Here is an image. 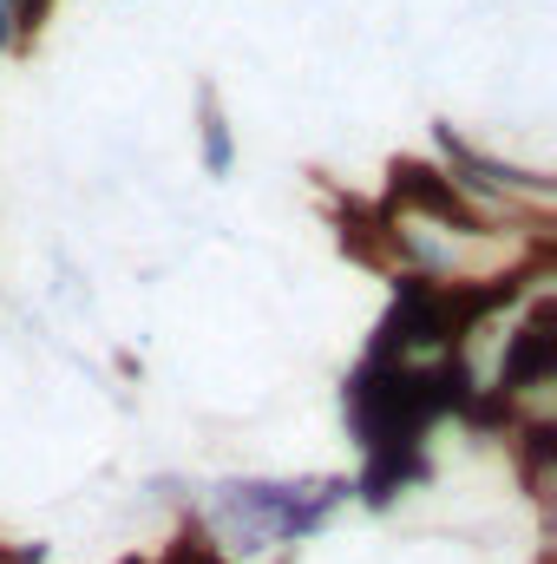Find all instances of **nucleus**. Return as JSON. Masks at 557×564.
Here are the masks:
<instances>
[{
  "mask_svg": "<svg viewBox=\"0 0 557 564\" xmlns=\"http://www.w3.org/2000/svg\"><path fill=\"white\" fill-rule=\"evenodd\" d=\"M472 368L466 355L439 361V368H407V361H361L341 388L348 426L361 440V453H419L426 426L459 414L472 401Z\"/></svg>",
  "mask_w": 557,
  "mask_h": 564,
  "instance_id": "1",
  "label": "nucleus"
},
{
  "mask_svg": "<svg viewBox=\"0 0 557 564\" xmlns=\"http://www.w3.org/2000/svg\"><path fill=\"white\" fill-rule=\"evenodd\" d=\"M354 486L348 479H315V486H282V479H223L217 486V512L237 525V545L243 558L288 545V539H308L321 532V519L348 499Z\"/></svg>",
  "mask_w": 557,
  "mask_h": 564,
  "instance_id": "2",
  "label": "nucleus"
},
{
  "mask_svg": "<svg viewBox=\"0 0 557 564\" xmlns=\"http://www.w3.org/2000/svg\"><path fill=\"white\" fill-rule=\"evenodd\" d=\"M387 204L407 210V217H433V224H446V230H472V237H485V217L466 204V191H459L452 177H439L433 164H419V158H401V164H394Z\"/></svg>",
  "mask_w": 557,
  "mask_h": 564,
  "instance_id": "3",
  "label": "nucleus"
},
{
  "mask_svg": "<svg viewBox=\"0 0 557 564\" xmlns=\"http://www.w3.org/2000/svg\"><path fill=\"white\" fill-rule=\"evenodd\" d=\"M557 375V308L551 302H538L532 315H525V328L505 341V361H499V394L512 401V394H532V388H545Z\"/></svg>",
  "mask_w": 557,
  "mask_h": 564,
  "instance_id": "4",
  "label": "nucleus"
},
{
  "mask_svg": "<svg viewBox=\"0 0 557 564\" xmlns=\"http://www.w3.org/2000/svg\"><path fill=\"white\" fill-rule=\"evenodd\" d=\"M335 230H341V250L381 276H407V230L387 217V210H368V204H341L335 210Z\"/></svg>",
  "mask_w": 557,
  "mask_h": 564,
  "instance_id": "5",
  "label": "nucleus"
},
{
  "mask_svg": "<svg viewBox=\"0 0 557 564\" xmlns=\"http://www.w3.org/2000/svg\"><path fill=\"white\" fill-rule=\"evenodd\" d=\"M426 479V453H368V466H361V479H354V492L368 499V506H394L407 486Z\"/></svg>",
  "mask_w": 557,
  "mask_h": 564,
  "instance_id": "6",
  "label": "nucleus"
},
{
  "mask_svg": "<svg viewBox=\"0 0 557 564\" xmlns=\"http://www.w3.org/2000/svg\"><path fill=\"white\" fill-rule=\"evenodd\" d=\"M439 151H446V164H452V171H466V184H485V191H545V177L479 158L466 139H452V126H439Z\"/></svg>",
  "mask_w": 557,
  "mask_h": 564,
  "instance_id": "7",
  "label": "nucleus"
},
{
  "mask_svg": "<svg viewBox=\"0 0 557 564\" xmlns=\"http://www.w3.org/2000/svg\"><path fill=\"white\" fill-rule=\"evenodd\" d=\"M204 171L210 177H223L230 171V126H223V112H217V93L204 86Z\"/></svg>",
  "mask_w": 557,
  "mask_h": 564,
  "instance_id": "8",
  "label": "nucleus"
},
{
  "mask_svg": "<svg viewBox=\"0 0 557 564\" xmlns=\"http://www.w3.org/2000/svg\"><path fill=\"white\" fill-rule=\"evenodd\" d=\"M459 421L472 426V433H505V426H512V401H505L499 388H479V394L459 408Z\"/></svg>",
  "mask_w": 557,
  "mask_h": 564,
  "instance_id": "9",
  "label": "nucleus"
},
{
  "mask_svg": "<svg viewBox=\"0 0 557 564\" xmlns=\"http://www.w3.org/2000/svg\"><path fill=\"white\" fill-rule=\"evenodd\" d=\"M557 466V426L551 421H532L525 426V479L545 486V473Z\"/></svg>",
  "mask_w": 557,
  "mask_h": 564,
  "instance_id": "10",
  "label": "nucleus"
},
{
  "mask_svg": "<svg viewBox=\"0 0 557 564\" xmlns=\"http://www.w3.org/2000/svg\"><path fill=\"white\" fill-rule=\"evenodd\" d=\"M164 564H230V558H223V552H217V545H210V532H204V525H197V519H190V525H184V532H177V545H171V552H164Z\"/></svg>",
  "mask_w": 557,
  "mask_h": 564,
  "instance_id": "11",
  "label": "nucleus"
},
{
  "mask_svg": "<svg viewBox=\"0 0 557 564\" xmlns=\"http://www.w3.org/2000/svg\"><path fill=\"white\" fill-rule=\"evenodd\" d=\"M46 13H53V0H7V26H13V40L40 33V26H46Z\"/></svg>",
  "mask_w": 557,
  "mask_h": 564,
  "instance_id": "12",
  "label": "nucleus"
},
{
  "mask_svg": "<svg viewBox=\"0 0 557 564\" xmlns=\"http://www.w3.org/2000/svg\"><path fill=\"white\" fill-rule=\"evenodd\" d=\"M0 564H46V545H0Z\"/></svg>",
  "mask_w": 557,
  "mask_h": 564,
  "instance_id": "13",
  "label": "nucleus"
},
{
  "mask_svg": "<svg viewBox=\"0 0 557 564\" xmlns=\"http://www.w3.org/2000/svg\"><path fill=\"white\" fill-rule=\"evenodd\" d=\"M7 40H13V26H7V7H0V46H7Z\"/></svg>",
  "mask_w": 557,
  "mask_h": 564,
  "instance_id": "14",
  "label": "nucleus"
},
{
  "mask_svg": "<svg viewBox=\"0 0 557 564\" xmlns=\"http://www.w3.org/2000/svg\"><path fill=\"white\" fill-rule=\"evenodd\" d=\"M0 7H7V0H0Z\"/></svg>",
  "mask_w": 557,
  "mask_h": 564,
  "instance_id": "15",
  "label": "nucleus"
}]
</instances>
